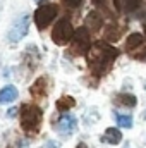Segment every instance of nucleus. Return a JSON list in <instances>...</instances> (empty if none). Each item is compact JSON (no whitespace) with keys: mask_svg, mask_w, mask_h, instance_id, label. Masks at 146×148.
Returning <instances> with one entry per match:
<instances>
[{"mask_svg":"<svg viewBox=\"0 0 146 148\" xmlns=\"http://www.w3.org/2000/svg\"><path fill=\"white\" fill-rule=\"evenodd\" d=\"M91 2H93L95 5H103V3H105L107 0H91Z\"/></svg>","mask_w":146,"mask_h":148,"instance_id":"21","label":"nucleus"},{"mask_svg":"<svg viewBox=\"0 0 146 148\" xmlns=\"http://www.w3.org/2000/svg\"><path fill=\"white\" fill-rule=\"evenodd\" d=\"M134 57H136L138 60H143V62H146V48L143 50V52H138V53H136Z\"/></svg>","mask_w":146,"mask_h":148,"instance_id":"19","label":"nucleus"},{"mask_svg":"<svg viewBox=\"0 0 146 148\" xmlns=\"http://www.w3.org/2000/svg\"><path fill=\"white\" fill-rule=\"evenodd\" d=\"M119 50L105 41H96L88 52V66L95 76H103L117 59Z\"/></svg>","mask_w":146,"mask_h":148,"instance_id":"1","label":"nucleus"},{"mask_svg":"<svg viewBox=\"0 0 146 148\" xmlns=\"http://www.w3.org/2000/svg\"><path fill=\"white\" fill-rule=\"evenodd\" d=\"M28 28H29V16L24 14V16H21V17H17V19L14 21L12 28H10L9 33H7V40H9L10 43H17V41H21L23 38L26 36Z\"/></svg>","mask_w":146,"mask_h":148,"instance_id":"6","label":"nucleus"},{"mask_svg":"<svg viewBox=\"0 0 146 148\" xmlns=\"http://www.w3.org/2000/svg\"><path fill=\"white\" fill-rule=\"evenodd\" d=\"M102 24H103V19H102V16L98 14V12H89L88 16H86V29H91V31H98L100 28H102Z\"/></svg>","mask_w":146,"mask_h":148,"instance_id":"10","label":"nucleus"},{"mask_svg":"<svg viewBox=\"0 0 146 148\" xmlns=\"http://www.w3.org/2000/svg\"><path fill=\"white\" fill-rule=\"evenodd\" d=\"M115 102L119 103V105H124V107H136V97L134 95H131V93H122V95H119L117 98H115Z\"/></svg>","mask_w":146,"mask_h":148,"instance_id":"12","label":"nucleus"},{"mask_svg":"<svg viewBox=\"0 0 146 148\" xmlns=\"http://www.w3.org/2000/svg\"><path fill=\"white\" fill-rule=\"evenodd\" d=\"M143 29H145V35H146V21L143 23Z\"/></svg>","mask_w":146,"mask_h":148,"instance_id":"23","label":"nucleus"},{"mask_svg":"<svg viewBox=\"0 0 146 148\" xmlns=\"http://www.w3.org/2000/svg\"><path fill=\"white\" fill-rule=\"evenodd\" d=\"M81 2H83V0H64V3H65L67 7H71V9L79 7V5H81Z\"/></svg>","mask_w":146,"mask_h":148,"instance_id":"18","label":"nucleus"},{"mask_svg":"<svg viewBox=\"0 0 146 148\" xmlns=\"http://www.w3.org/2000/svg\"><path fill=\"white\" fill-rule=\"evenodd\" d=\"M45 93H46V79L40 77V79H36V83L31 86V95H35V97H45Z\"/></svg>","mask_w":146,"mask_h":148,"instance_id":"14","label":"nucleus"},{"mask_svg":"<svg viewBox=\"0 0 146 148\" xmlns=\"http://www.w3.org/2000/svg\"><path fill=\"white\" fill-rule=\"evenodd\" d=\"M119 38H120V28L115 26V24L107 26V29H105V40H108V41H117Z\"/></svg>","mask_w":146,"mask_h":148,"instance_id":"16","label":"nucleus"},{"mask_svg":"<svg viewBox=\"0 0 146 148\" xmlns=\"http://www.w3.org/2000/svg\"><path fill=\"white\" fill-rule=\"evenodd\" d=\"M91 48L89 31L86 28H77L72 35V53L76 55H86Z\"/></svg>","mask_w":146,"mask_h":148,"instance_id":"4","label":"nucleus"},{"mask_svg":"<svg viewBox=\"0 0 146 148\" xmlns=\"http://www.w3.org/2000/svg\"><path fill=\"white\" fill-rule=\"evenodd\" d=\"M76 126H77V121H76V117H74L72 114H64L57 121L55 129L59 133H62V134H69V133H72L74 129H76Z\"/></svg>","mask_w":146,"mask_h":148,"instance_id":"7","label":"nucleus"},{"mask_svg":"<svg viewBox=\"0 0 146 148\" xmlns=\"http://www.w3.org/2000/svg\"><path fill=\"white\" fill-rule=\"evenodd\" d=\"M21 114V126L26 133H36L40 129V124H41V117L43 114L38 109L36 105H31V103H26L19 109Z\"/></svg>","mask_w":146,"mask_h":148,"instance_id":"2","label":"nucleus"},{"mask_svg":"<svg viewBox=\"0 0 146 148\" xmlns=\"http://www.w3.org/2000/svg\"><path fill=\"white\" fill-rule=\"evenodd\" d=\"M76 148H88V145H86V143H79Z\"/></svg>","mask_w":146,"mask_h":148,"instance_id":"22","label":"nucleus"},{"mask_svg":"<svg viewBox=\"0 0 146 148\" xmlns=\"http://www.w3.org/2000/svg\"><path fill=\"white\" fill-rule=\"evenodd\" d=\"M141 45H143V35L141 33H131L126 40V50H129V52L141 47Z\"/></svg>","mask_w":146,"mask_h":148,"instance_id":"11","label":"nucleus"},{"mask_svg":"<svg viewBox=\"0 0 146 148\" xmlns=\"http://www.w3.org/2000/svg\"><path fill=\"white\" fill-rule=\"evenodd\" d=\"M57 12H59V9H57L55 3H43V5H40L36 9V12H35V23H36L38 29H45L55 19Z\"/></svg>","mask_w":146,"mask_h":148,"instance_id":"3","label":"nucleus"},{"mask_svg":"<svg viewBox=\"0 0 146 148\" xmlns=\"http://www.w3.org/2000/svg\"><path fill=\"white\" fill-rule=\"evenodd\" d=\"M113 5L119 12L129 14V12H134L139 7V0H113Z\"/></svg>","mask_w":146,"mask_h":148,"instance_id":"8","label":"nucleus"},{"mask_svg":"<svg viewBox=\"0 0 146 148\" xmlns=\"http://www.w3.org/2000/svg\"><path fill=\"white\" fill-rule=\"evenodd\" d=\"M17 110H19V109H10V110H9V117H14V115L17 114Z\"/></svg>","mask_w":146,"mask_h":148,"instance_id":"20","label":"nucleus"},{"mask_svg":"<svg viewBox=\"0 0 146 148\" xmlns=\"http://www.w3.org/2000/svg\"><path fill=\"white\" fill-rule=\"evenodd\" d=\"M115 119H117V124H119L120 127H126V129H131V127H132V117H131V115L117 114Z\"/></svg>","mask_w":146,"mask_h":148,"instance_id":"17","label":"nucleus"},{"mask_svg":"<svg viewBox=\"0 0 146 148\" xmlns=\"http://www.w3.org/2000/svg\"><path fill=\"white\" fill-rule=\"evenodd\" d=\"M120 140H122V134H120V131L117 127H108L105 131V141H108L112 145H119Z\"/></svg>","mask_w":146,"mask_h":148,"instance_id":"13","label":"nucleus"},{"mask_svg":"<svg viewBox=\"0 0 146 148\" xmlns=\"http://www.w3.org/2000/svg\"><path fill=\"white\" fill-rule=\"evenodd\" d=\"M72 35H74V28L71 24V21L69 19H60L55 24L53 31H52V40L57 45H65L72 40Z\"/></svg>","mask_w":146,"mask_h":148,"instance_id":"5","label":"nucleus"},{"mask_svg":"<svg viewBox=\"0 0 146 148\" xmlns=\"http://www.w3.org/2000/svg\"><path fill=\"white\" fill-rule=\"evenodd\" d=\"M35 2H41V0H35Z\"/></svg>","mask_w":146,"mask_h":148,"instance_id":"24","label":"nucleus"},{"mask_svg":"<svg viewBox=\"0 0 146 148\" xmlns=\"http://www.w3.org/2000/svg\"><path fill=\"white\" fill-rule=\"evenodd\" d=\"M17 98V88L12 86V84H7L0 90V105H5V103H10Z\"/></svg>","mask_w":146,"mask_h":148,"instance_id":"9","label":"nucleus"},{"mask_svg":"<svg viewBox=\"0 0 146 148\" xmlns=\"http://www.w3.org/2000/svg\"><path fill=\"white\" fill-rule=\"evenodd\" d=\"M74 105H76V100H74L72 97H62V98L57 100V109L60 112L69 110V109H72Z\"/></svg>","mask_w":146,"mask_h":148,"instance_id":"15","label":"nucleus"}]
</instances>
